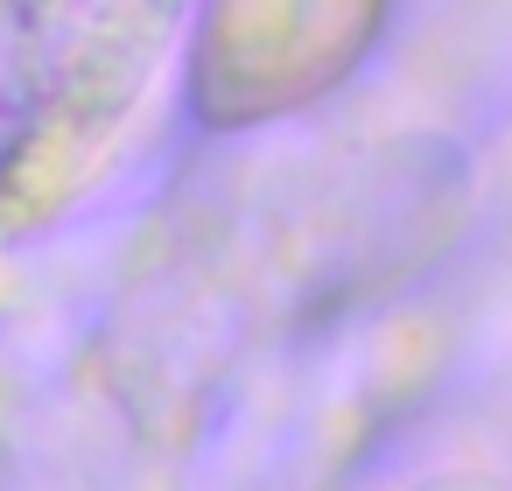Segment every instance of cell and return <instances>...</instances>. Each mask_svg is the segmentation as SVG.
<instances>
[{"label":"cell","mask_w":512,"mask_h":491,"mask_svg":"<svg viewBox=\"0 0 512 491\" xmlns=\"http://www.w3.org/2000/svg\"><path fill=\"white\" fill-rule=\"evenodd\" d=\"M190 0H0V211L78 183L134 120Z\"/></svg>","instance_id":"6da1fadb"}]
</instances>
